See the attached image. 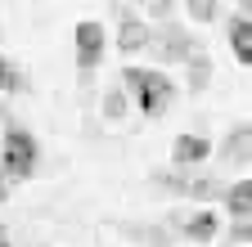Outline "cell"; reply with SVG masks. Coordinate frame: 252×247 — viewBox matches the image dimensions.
Masks as SVG:
<instances>
[{"mask_svg": "<svg viewBox=\"0 0 252 247\" xmlns=\"http://www.w3.org/2000/svg\"><path fill=\"white\" fill-rule=\"evenodd\" d=\"M225 247H234V243H225Z\"/></svg>", "mask_w": 252, "mask_h": 247, "instance_id": "21", "label": "cell"}, {"mask_svg": "<svg viewBox=\"0 0 252 247\" xmlns=\"http://www.w3.org/2000/svg\"><path fill=\"white\" fill-rule=\"evenodd\" d=\"M176 5H149V18H171Z\"/></svg>", "mask_w": 252, "mask_h": 247, "instance_id": "16", "label": "cell"}, {"mask_svg": "<svg viewBox=\"0 0 252 247\" xmlns=\"http://www.w3.org/2000/svg\"><path fill=\"white\" fill-rule=\"evenodd\" d=\"M104 27L94 23V18H86V23H77V68L81 72H94L104 63Z\"/></svg>", "mask_w": 252, "mask_h": 247, "instance_id": "4", "label": "cell"}, {"mask_svg": "<svg viewBox=\"0 0 252 247\" xmlns=\"http://www.w3.org/2000/svg\"><path fill=\"white\" fill-rule=\"evenodd\" d=\"M180 229H185V238H194V243H212L216 229H220V220H216V211L203 207V211H194V216H185Z\"/></svg>", "mask_w": 252, "mask_h": 247, "instance_id": "8", "label": "cell"}, {"mask_svg": "<svg viewBox=\"0 0 252 247\" xmlns=\"http://www.w3.org/2000/svg\"><path fill=\"white\" fill-rule=\"evenodd\" d=\"M185 14L203 27V23H212V18L220 14V5H216V0H194V5H185Z\"/></svg>", "mask_w": 252, "mask_h": 247, "instance_id": "13", "label": "cell"}, {"mask_svg": "<svg viewBox=\"0 0 252 247\" xmlns=\"http://www.w3.org/2000/svg\"><path fill=\"white\" fill-rule=\"evenodd\" d=\"M225 41H230V50H234L239 63H243V68H252V23H248L243 14H234V18H230Z\"/></svg>", "mask_w": 252, "mask_h": 247, "instance_id": "6", "label": "cell"}, {"mask_svg": "<svg viewBox=\"0 0 252 247\" xmlns=\"http://www.w3.org/2000/svg\"><path fill=\"white\" fill-rule=\"evenodd\" d=\"M225 207H230L234 220H252V180L225 184Z\"/></svg>", "mask_w": 252, "mask_h": 247, "instance_id": "9", "label": "cell"}, {"mask_svg": "<svg viewBox=\"0 0 252 247\" xmlns=\"http://www.w3.org/2000/svg\"><path fill=\"white\" fill-rule=\"evenodd\" d=\"M0 202H5V184H0Z\"/></svg>", "mask_w": 252, "mask_h": 247, "instance_id": "18", "label": "cell"}, {"mask_svg": "<svg viewBox=\"0 0 252 247\" xmlns=\"http://www.w3.org/2000/svg\"><path fill=\"white\" fill-rule=\"evenodd\" d=\"M0 162H5V171H9L14 180L36 175V162H41L36 135H32L27 126H18V121H9V126H5V135H0Z\"/></svg>", "mask_w": 252, "mask_h": 247, "instance_id": "2", "label": "cell"}, {"mask_svg": "<svg viewBox=\"0 0 252 247\" xmlns=\"http://www.w3.org/2000/svg\"><path fill=\"white\" fill-rule=\"evenodd\" d=\"M104 112L108 117H122L126 112V95H122V90H108V95H104Z\"/></svg>", "mask_w": 252, "mask_h": 247, "instance_id": "14", "label": "cell"}, {"mask_svg": "<svg viewBox=\"0 0 252 247\" xmlns=\"http://www.w3.org/2000/svg\"><path fill=\"white\" fill-rule=\"evenodd\" d=\"M122 85L131 90L135 108H140L149 121H158V117L171 108V99H176V81H171L162 68H126V72H122Z\"/></svg>", "mask_w": 252, "mask_h": 247, "instance_id": "1", "label": "cell"}, {"mask_svg": "<svg viewBox=\"0 0 252 247\" xmlns=\"http://www.w3.org/2000/svg\"><path fill=\"white\" fill-rule=\"evenodd\" d=\"M230 238H234V247L252 243V220H234V225H230Z\"/></svg>", "mask_w": 252, "mask_h": 247, "instance_id": "15", "label": "cell"}, {"mask_svg": "<svg viewBox=\"0 0 252 247\" xmlns=\"http://www.w3.org/2000/svg\"><path fill=\"white\" fill-rule=\"evenodd\" d=\"M207 153H212V144L203 135H180L171 144V162L176 166H198V162H207Z\"/></svg>", "mask_w": 252, "mask_h": 247, "instance_id": "7", "label": "cell"}, {"mask_svg": "<svg viewBox=\"0 0 252 247\" xmlns=\"http://www.w3.org/2000/svg\"><path fill=\"white\" fill-rule=\"evenodd\" d=\"M225 158H243V162H252V121H243V126L230 131V139H225Z\"/></svg>", "mask_w": 252, "mask_h": 247, "instance_id": "11", "label": "cell"}, {"mask_svg": "<svg viewBox=\"0 0 252 247\" xmlns=\"http://www.w3.org/2000/svg\"><path fill=\"white\" fill-rule=\"evenodd\" d=\"M18 90H27V77L0 54V95H18Z\"/></svg>", "mask_w": 252, "mask_h": 247, "instance_id": "12", "label": "cell"}, {"mask_svg": "<svg viewBox=\"0 0 252 247\" xmlns=\"http://www.w3.org/2000/svg\"><path fill=\"white\" fill-rule=\"evenodd\" d=\"M0 238H5V229H0Z\"/></svg>", "mask_w": 252, "mask_h": 247, "instance_id": "19", "label": "cell"}, {"mask_svg": "<svg viewBox=\"0 0 252 247\" xmlns=\"http://www.w3.org/2000/svg\"><path fill=\"white\" fill-rule=\"evenodd\" d=\"M149 36H153V27H149L140 14H126V18H122V27H117V50L131 58V54L149 50Z\"/></svg>", "mask_w": 252, "mask_h": 247, "instance_id": "5", "label": "cell"}, {"mask_svg": "<svg viewBox=\"0 0 252 247\" xmlns=\"http://www.w3.org/2000/svg\"><path fill=\"white\" fill-rule=\"evenodd\" d=\"M0 247H9V243H0Z\"/></svg>", "mask_w": 252, "mask_h": 247, "instance_id": "20", "label": "cell"}, {"mask_svg": "<svg viewBox=\"0 0 252 247\" xmlns=\"http://www.w3.org/2000/svg\"><path fill=\"white\" fill-rule=\"evenodd\" d=\"M185 68H189V90H203L212 81V54L207 50H194V54L185 58Z\"/></svg>", "mask_w": 252, "mask_h": 247, "instance_id": "10", "label": "cell"}, {"mask_svg": "<svg viewBox=\"0 0 252 247\" xmlns=\"http://www.w3.org/2000/svg\"><path fill=\"white\" fill-rule=\"evenodd\" d=\"M149 50L158 54V63H185V58L198 50V41H194L189 27H153Z\"/></svg>", "mask_w": 252, "mask_h": 247, "instance_id": "3", "label": "cell"}, {"mask_svg": "<svg viewBox=\"0 0 252 247\" xmlns=\"http://www.w3.org/2000/svg\"><path fill=\"white\" fill-rule=\"evenodd\" d=\"M239 14H243V18H248V23H252V0H248V5H243V9H239Z\"/></svg>", "mask_w": 252, "mask_h": 247, "instance_id": "17", "label": "cell"}]
</instances>
